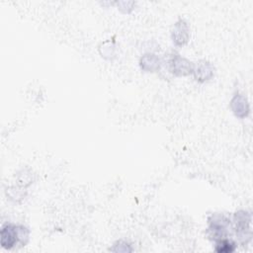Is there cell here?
Listing matches in <instances>:
<instances>
[{
  "label": "cell",
  "mask_w": 253,
  "mask_h": 253,
  "mask_svg": "<svg viewBox=\"0 0 253 253\" xmlns=\"http://www.w3.org/2000/svg\"><path fill=\"white\" fill-rule=\"evenodd\" d=\"M251 213L247 211H237L233 213L231 220V228L235 231L238 241L242 245H246L252 237L251 230Z\"/></svg>",
  "instance_id": "obj_3"
},
{
  "label": "cell",
  "mask_w": 253,
  "mask_h": 253,
  "mask_svg": "<svg viewBox=\"0 0 253 253\" xmlns=\"http://www.w3.org/2000/svg\"><path fill=\"white\" fill-rule=\"evenodd\" d=\"M99 51L104 58L113 59L116 56L115 55L116 54V45H115L114 42L106 41L100 45Z\"/></svg>",
  "instance_id": "obj_10"
},
{
  "label": "cell",
  "mask_w": 253,
  "mask_h": 253,
  "mask_svg": "<svg viewBox=\"0 0 253 253\" xmlns=\"http://www.w3.org/2000/svg\"><path fill=\"white\" fill-rule=\"evenodd\" d=\"M139 67L145 72H156L161 67V60L156 54L147 52L140 56Z\"/></svg>",
  "instance_id": "obj_8"
},
{
  "label": "cell",
  "mask_w": 253,
  "mask_h": 253,
  "mask_svg": "<svg viewBox=\"0 0 253 253\" xmlns=\"http://www.w3.org/2000/svg\"><path fill=\"white\" fill-rule=\"evenodd\" d=\"M135 5V2L133 1H126V0H123V1H118L117 2V6H118V9L123 12V13H126V14H128L130 13L132 10H133V6Z\"/></svg>",
  "instance_id": "obj_13"
},
{
  "label": "cell",
  "mask_w": 253,
  "mask_h": 253,
  "mask_svg": "<svg viewBox=\"0 0 253 253\" xmlns=\"http://www.w3.org/2000/svg\"><path fill=\"white\" fill-rule=\"evenodd\" d=\"M236 243L229 239L228 237L219 239L215 241L214 250L218 253H231L235 250Z\"/></svg>",
  "instance_id": "obj_9"
},
{
  "label": "cell",
  "mask_w": 253,
  "mask_h": 253,
  "mask_svg": "<svg viewBox=\"0 0 253 253\" xmlns=\"http://www.w3.org/2000/svg\"><path fill=\"white\" fill-rule=\"evenodd\" d=\"M230 109L234 116L239 119L246 118L250 113L249 102L243 94L236 93L230 100Z\"/></svg>",
  "instance_id": "obj_7"
},
{
  "label": "cell",
  "mask_w": 253,
  "mask_h": 253,
  "mask_svg": "<svg viewBox=\"0 0 253 253\" xmlns=\"http://www.w3.org/2000/svg\"><path fill=\"white\" fill-rule=\"evenodd\" d=\"M214 66L211 62L206 59H201L194 65L193 75L196 81L200 83L207 82L211 80L214 75Z\"/></svg>",
  "instance_id": "obj_6"
},
{
  "label": "cell",
  "mask_w": 253,
  "mask_h": 253,
  "mask_svg": "<svg viewBox=\"0 0 253 253\" xmlns=\"http://www.w3.org/2000/svg\"><path fill=\"white\" fill-rule=\"evenodd\" d=\"M170 35L171 40L176 46H184L189 42L191 37V31L188 22L183 18L178 19L173 24Z\"/></svg>",
  "instance_id": "obj_5"
},
{
  "label": "cell",
  "mask_w": 253,
  "mask_h": 253,
  "mask_svg": "<svg viewBox=\"0 0 253 253\" xmlns=\"http://www.w3.org/2000/svg\"><path fill=\"white\" fill-rule=\"evenodd\" d=\"M195 63L190 59L173 51L168 58L169 71L176 76H187L193 73Z\"/></svg>",
  "instance_id": "obj_4"
},
{
  "label": "cell",
  "mask_w": 253,
  "mask_h": 253,
  "mask_svg": "<svg viewBox=\"0 0 253 253\" xmlns=\"http://www.w3.org/2000/svg\"><path fill=\"white\" fill-rule=\"evenodd\" d=\"M33 179H32V174H31V171H28V170H22L21 174L18 175V184L21 186V187H27L29 186L32 182Z\"/></svg>",
  "instance_id": "obj_11"
},
{
  "label": "cell",
  "mask_w": 253,
  "mask_h": 253,
  "mask_svg": "<svg viewBox=\"0 0 253 253\" xmlns=\"http://www.w3.org/2000/svg\"><path fill=\"white\" fill-rule=\"evenodd\" d=\"M29 229L24 225L5 223L0 232V243L5 249H13L16 245L25 246L29 240Z\"/></svg>",
  "instance_id": "obj_1"
},
{
  "label": "cell",
  "mask_w": 253,
  "mask_h": 253,
  "mask_svg": "<svg viewBox=\"0 0 253 253\" xmlns=\"http://www.w3.org/2000/svg\"><path fill=\"white\" fill-rule=\"evenodd\" d=\"M208 223L207 234L209 238L213 241L227 237L229 229H232L230 218L226 214L220 212L211 214L208 218Z\"/></svg>",
  "instance_id": "obj_2"
},
{
  "label": "cell",
  "mask_w": 253,
  "mask_h": 253,
  "mask_svg": "<svg viewBox=\"0 0 253 253\" xmlns=\"http://www.w3.org/2000/svg\"><path fill=\"white\" fill-rule=\"evenodd\" d=\"M114 252H122V253H127L131 252L132 249L128 243H126L124 240H119L114 244V247L111 249Z\"/></svg>",
  "instance_id": "obj_12"
}]
</instances>
